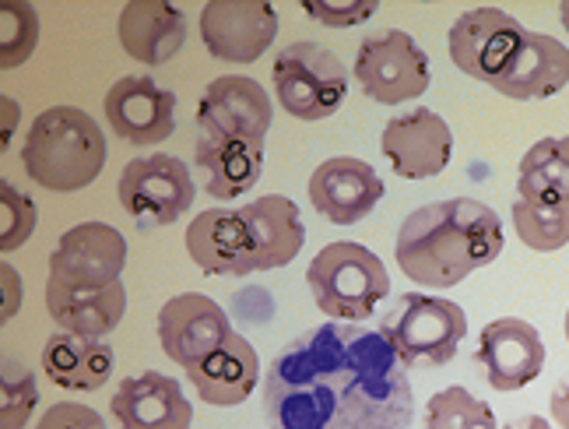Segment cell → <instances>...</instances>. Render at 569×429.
I'll list each match as a JSON object with an SVG mask.
<instances>
[{
	"label": "cell",
	"instance_id": "obj_3",
	"mask_svg": "<svg viewBox=\"0 0 569 429\" xmlns=\"http://www.w3.org/2000/svg\"><path fill=\"white\" fill-rule=\"evenodd\" d=\"M21 166L32 183L53 194H74L99 180L106 166L102 127L78 106L42 110L21 144Z\"/></svg>",
	"mask_w": 569,
	"mask_h": 429
},
{
	"label": "cell",
	"instance_id": "obj_16",
	"mask_svg": "<svg viewBox=\"0 0 569 429\" xmlns=\"http://www.w3.org/2000/svg\"><path fill=\"white\" fill-rule=\"evenodd\" d=\"M478 367L486 373L489 388L496 391H520L545 370V341L535 325L520 317H499L486 325L478 338Z\"/></svg>",
	"mask_w": 569,
	"mask_h": 429
},
{
	"label": "cell",
	"instance_id": "obj_33",
	"mask_svg": "<svg viewBox=\"0 0 569 429\" xmlns=\"http://www.w3.org/2000/svg\"><path fill=\"white\" fill-rule=\"evenodd\" d=\"M302 11L331 29H348V26H362L366 18H373L380 4L377 0H341V4H335V0H302Z\"/></svg>",
	"mask_w": 569,
	"mask_h": 429
},
{
	"label": "cell",
	"instance_id": "obj_36",
	"mask_svg": "<svg viewBox=\"0 0 569 429\" xmlns=\"http://www.w3.org/2000/svg\"><path fill=\"white\" fill-rule=\"evenodd\" d=\"M552 419L559 422V429H569V377L552 391Z\"/></svg>",
	"mask_w": 569,
	"mask_h": 429
},
{
	"label": "cell",
	"instance_id": "obj_9",
	"mask_svg": "<svg viewBox=\"0 0 569 429\" xmlns=\"http://www.w3.org/2000/svg\"><path fill=\"white\" fill-rule=\"evenodd\" d=\"M271 99L264 84L247 74H226L214 78L201 102H197V131L204 138H226V141H247L264 148L271 131Z\"/></svg>",
	"mask_w": 569,
	"mask_h": 429
},
{
	"label": "cell",
	"instance_id": "obj_31",
	"mask_svg": "<svg viewBox=\"0 0 569 429\" xmlns=\"http://www.w3.org/2000/svg\"><path fill=\"white\" fill-rule=\"evenodd\" d=\"M39 401V388L29 367L18 359H4V380H0V429H21Z\"/></svg>",
	"mask_w": 569,
	"mask_h": 429
},
{
	"label": "cell",
	"instance_id": "obj_39",
	"mask_svg": "<svg viewBox=\"0 0 569 429\" xmlns=\"http://www.w3.org/2000/svg\"><path fill=\"white\" fill-rule=\"evenodd\" d=\"M559 18H562V29L569 32V0H562V4H559Z\"/></svg>",
	"mask_w": 569,
	"mask_h": 429
},
{
	"label": "cell",
	"instance_id": "obj_5",
	"mask_svg": "<svg viewBox=\"0 0 569 429\" xmlns=\"http://www.w3.org/2000/svg\"><path fill=\"white\" fill-rule=\"evenodd\" d=\"M380 335L390 341L405 367L436 370L447 367L468 335V317L453 299L405 292L383 317Z\"/></svg>",
	"mask_w": 569,
	"mask_h": 429
},
{
	"label": "cell",
	"instance_id": "obj_4",
	"mask_svg": "<svg viewBox=\"0 0 569 429\" xmlns=\"http://www.w3.org/2000/svg\"><path fill=\"white\" fill-rule=\"evenodd\" d=\"M313 303L331 317L356 325L373 317L377 307L390 296V275L380 257L362 243H327L310 268H306Z\"/></svg>",
	"mask_w": 569,
	"mask_h": 429
},
{
	"label": "cell",
	"instance_id": "obj_7",
	"mask_svg": "<svg viewBox=\"0 0 569 429\" xmlns=\"http://www.w3.org/2000/svg\"><path fill=\"white\" fill-rule=\"evenodd\" d=\"M356 81L380 106H401L419 99L429 89V57L401 29H387L380 36H366L356 53Z\"/></svg>",
	"mask_w": 569,
	"mask_h": 429
},
{
	"label": "cell",
	"instance_id": "obj_19",
	"mask_svg": "<svg viewBox=\"0 0 569 429\" xmlns=\"http://www.w3.org/2000/svg\"><path fill=\"white\" fill-rule=\"evenodd\" d=\"M109 409L120 429H190L193 422V409L180 380L156 370L120 380Z\"/></svg>",
	"mask_w": 569,
	"mask_h": 429
},
{
	"label": "cell",
	"instance_id": "obj_18",
	"mask_svg": "<svg viewBox=\"0 0 569 429\" xmlns=\"http://www.w3.org/2000/svg\"><path fill=\"white\" fill-rule=\"evenodd\" d=\"M187 253L204 275H232L243 278L257 271L253 236L243 214L229 208H208L187 226Z\"/></svg>",
	"mask_w": 569,
	"mask_h": 429
},
{
	"label": "cell",
	"instance_id": "obj_14",
	"mask_svg": "<svg viewBox=\"0 0 569 429\" xmlns=\"http://www.w3.org/2000/svg\"><path fill=\"white\" fill-rule=\"evenodd\" d=\"M232 325L226 310L214 299L201 292H183L172 296L169 303L159 310V341L162 352L180 362L183 370L204 362L211 352H218L232 338Z\"/></svg>",
	"mask_w": 569,
	"mask_h": 429
},
{
	"label": "cell",
	"instance_id": "obj_24",
	"mask_svg": "<svg viewBox=\"0 0 569 429\" xmlns=\"http://www.w3.org/2000/svg\"><path fill=\"white\" fill-rule=\"evenodd\" d=\"M47 310L57 320L60 331L84 335V338H106L120 328L127 313V289L113 282L106 289H74L63 282H47Z\"/></svg>",
	"mask_w": 569,
	"mask_h": 429
},
{
	"label": "cell",
	"instance_id": "obj_38",
	"mask_svg": "<svg viewBox=\"0 0 569 429\" xmlns=\"http://www.w3.org/2000/svg\"><path fill=\"white\" fill-rule=\"evenodd\" d=\"M14 123H18V102H11V99L4 96V138H11Z\"/></svg>",
	"mask_w": 569,
	"mask_h": 429
},
{
	"label": "cell",
	"instance_id": "obj_23",
	"mask_svg": "<svg viewBox=\"0 0 569 429\" xmlns=\"http://www.w3.org/2000/svg\"><path fill=\"white\" fill-rule=\"evenodd\" d=\"M239 214H243V222L253 236L257 271L284 268L296 261L306 243V226H302L299 204L292 198H281V194L257 198L239 208Z\"/></svg>",
	"mask_w": 569,
	"mask_h": 429
},
{
	"label": "cell",
	"instance_id": "obj_26",
	"mask_svg": "<svg viewBox=\"0 0 569 429\" xmlns=\"http://www.w3.org/2000/svg\"><path fill=\"white\" fill-rule=\"evenodd\" d=\"M193 159L197 169L204 173V190L218 201L243 198L250 187H257L260 173H264V148L247 141L197 134Z\"/></svg>",
	"mask_w": 569,
	"mask_h": 429
},
{
	"label": "cell",
	"instance_id": "obj_21",
	"mask_svg": "<svg viewBox=\"0 0 569 429\" xmlns=\"http://www.w3.org/2000/svg\"><path fill=\"white\" fill-rule=\"evenodd\" d=\"M117 36L127 57L159 68L187 42V18L169 0H130L117 18Z\"/></svg>",
	"mask_w": 569,
	"mask_h": 429
},
{
	"label": "cell",
	"instance_id": "obj_25",
	"mask_svg": "<svg viewBox=\"0 0 569 429\" xmlns=\"http://www.w3.org/2000/svg\"><path fill=\"white\" fill-rule=\"evenodd\" d=\"M113 349L102 338L57 331L42 346V373L63 391H99L113 377Z\"/></svg>",
	"mask_w": 569,
	"mask_h": 429
},
{
	"label": "cell",
	"instance_id": "obj_11",
	"mask_svg": "<svg viewBox=\"0 0 569 429\" xmlns=\"http://www.w3.org/2000/svg\"><path fill=\"white\" fill-rule=\"evenodd\" d=\"M127 268L123 232L106 222H81L57 240L50 253V278L74 289H106L120 282Z\"/></svg>",
	"mask_w": 569,
	"mask_h": 429
},
{
	"label": "cell",
	"instance_id": "obj_6",
	"mask_svg": "<svg viewBox=\"0 0 569 429\" xmlns=\"http://www.w3.org/2000/svg\"><path fill=\"white\" fill-rule=\"evenodd\" d=\"M271 81L281 110L296 120L335 117L348 96V71L341 57L310 39L292 42L274 57Z\"/></svg>",
	"mask_w": 569,
	"mask_h": 429
},
{
	"label": "cell",
	"instance_id": "obj_22",
	"mask_svg": "<svg viewBox=\"0 0 569 429\" xmlns=\"http://www.w3.org/2000/svg\"><path fill=\"white\" fill-rule=\"evenodd\" d=\"M187 377L201 401L214 405V409H232V405H243L253 395L260 380V359L243 335H232L222 349L190 367Z\"/></svg>",
	"mask_w": 569,
	"mask_h": 429
},
{
	"label": "cell",
	"instance_id": "obj_12",
	"mask_svg": "<svg viewBox=\"0 0 569 429\" xmlns=\"http://www.w3.org/2000/svg\"><path fill=\"white\" fill-rule=\"evenodd\" d=\"M278 36V11L268 0H208L201 8V39L214 60L253 63Z\"/></svg>",
	"mask_w": 569,
	"mask_h": 429
},
{
	"label": "cell",
	"instance_id": "obj_35",
	"mask_svg": "<svg viewBox=\"0 0 569 429\" xmlns=\"http://www.w3.org/2000/svg\"><path fill=\"white\" fill-rule=\"evenodd\" d=\"M0 278H4V320H11L21 307V278L11 265H0Z\"/></svg>",
	"mask_w": 569,
	"mask_h": 429
},
{
	"label": "cell",
	"instance_id": "obj_27",
	"mask_svg": "<svg viewBox=\"0 0 569 429\" xmlns=\"http://www.w3.org/2000/svg\"><path fill=\"white\" fill-rule=\"evenodd\" d=\"M517 198L541 208H569V138H545L523 152Z\"/></svg>",
	"mask_w": 569,
	"mask_h": 429
},
{
	"label": "cell",
	"instance_id": "obj_29",
	"mask_svg": "<svg viewBox=\"0 0 569 429\" xmlns=\"http://www.w3.org/2000/svg\"><path fill=\"white\" fill-rule=\"evenodd\" d=\"M513 229L523 247L538 253H552L569 243V208H541L528 201H513Z\"/></svg>",
	"mask_w": 569,
	"mask_h": 429
},
{
	"label": "cell",
	"instance_id": "obj_37",
	"mask_svg": "<svg viewBox=\"0 0 569 429\" xmlns=\"http://www.w3.org/2000/svg\"><path fill=\"white\" fill-rule=\"evenodd\" d=\"M502 429H552L549 422H545L541 416H520V419H513V422H507Z\"/></svg>",
	"mask_w": 569,
	"mask_h": 429
},
{
	"label": "cell",
	"instance_id": "obj_17",
	"mask_svg": "<svg viewBox=\"0 0 569 429\" xmlns=\"http://www.w3.org/2000/svg\"><path fill=\"white\" fill-rule=\"evenodd\" d=\"M380 198L383 180L377 177V169L352 156L327 159L310 177V204L335 226L362 222L380 204Z\"/></svg>",
	"mask_w": 569,
	"mask_h": 429
},
{
	"label": "cell",
	"instance_id": "obj_15",
	"mask_svg": "<svg viewBox=\"0 0 569 429\" xmlns=\"http://www.w3.org/2000/svg\"><path fill=\"white\" fill-rule=\"evenodd\" d=\"M106 120L127 144H159L177 131V96L148 74H123L106 92Z\"/></svg>",
	"mask_w": 569,
	"mask_h": 429
},
{
	"label": "cell",
	"instance_id": "obj_1",
	"mask_svg": "<svg viewBox=\"0 0 569 429\" xmlns=\"http://www.w3.org/2000/svg\"><path fill=\"white\" fill-rule=\"evenodd\" d=\"M264 416L271 429H411L415 395L380 331L331 320L274 356Z\"/></svg>",
	"mask_w": 569,
	"mask_h": 429
},
{
	"label": "cell",
	"instance_id": "obj_32",
	"mask_svg": "<svg viewBox=\"0 0 569 429\" xmlns=\"http://www.w3.org/2000/svg\"><path fill=\"white\" fill-rule=\"evenodd\" d=\"M36 232V204L18 187L0 180V250L11 253Z\"/></svg>",
	"mask_w": 569,
	"mask_h": 429
},
{
	"label": "cell",
	"instance_id": "obj_10",
	"mask_svg": "<svg viewBox=\"0 0 569 429\" xmlns=\"http://www.w3.org/2000/svg\"><path fill=\"white\" fill-rule=\"evenodd\" d=\"M520 21L499 8H471L450 26V60L457 71H465L475 81L492 84L507 63L513 60L520 39H523Z\"/></svg>",
	"mask_w": 569,
	"mask_h": 429
},
{
	"label": "cell",
	"instance_id": "obj_40",
	"mask_svg": "<svg viewBox=\"0 0 569 429\" xmlns=\"http://www.w3.org/2000/svg\"><path fill=\"white\" fill-rule=\"evenodd\" d=\"M566 341H569V310H566Z\"/></svg>",
	"mask_w": 569,
	"mask_h": 429
},
{
	"label": "cell",
	"instance_id": "obj_28",
	"mask_svg": "<svg viewBox=\"0 0 569 429\" xmlns=\"http://www.w3.org/2000/svg\"><path fill=\"white\" fill-rule=\"evenodd\" d=\"M422 429H499L489 401L475 398L468 388H443L426 405Z\"/></svg>",
	"mask_w": 569,
	"mask_h": 429
},
{
	"label": "cell",
	"instance_id": "obj_2",
	"mask_svg": "<svg viewBox=\"0 0 569 429\" xmlns=\"http://www.w3.org/2000/svg\"><path fill=\"white\" fill-rule=\"evenodd\" d=\"M502 253L499 214L475 198H447L415 208L398 229L393 257L411 282L429 289L461 286Z\"/></svg>",
	"mask_w": 569,
	"mask_h": 429
},
{
	"label": "cell",
	"instance_id": "obj_13",
	"mask_svg": "<svg viewBox=\"0 0 569 429\" xmlns=\"http://www.w3.org/2000/svg\"><path fill=\"white\" fill-rule=\"evenodd\" d=\"M380 148L401 180H429L447 169L453 156V131L440 113L419 106L387 120Z\"/></svg>",
	"mask_w": 569,
	"mask_h": 429
},
{
	"label": "cell",
	"instance_id": "obj_8",
	"mask_svg": "<svg viewBox=\"0 0 569 429\" xmlns=\"http://www.w3.org/2000/svg\"><path fill=\"white\" fill-rule=\"evenodd\" d=\"M117 194L123 211L141 229H159L180 222V214L193 204V177L177 156H141L130 159L120 173Z\"/></svg>",
	"mask_w": 569,
	"mask_h": 429
},
{
	"label": "cell",
	"instance_id": "obj_20",
	"mask_svg": "<svg viewBox=\"0 0 569 429\" xmlns=\"http://www.w3.org/2000/svg\"><path fill=\"white\" fill-rule=\"evenodd\" d=\"M569 84V50L556 36L545 32H523L513 60L507 63L492 89L507 99L531 102V99H549L562 92Z\"/></svg>",
	"mask_w": 569,
	"mask_h": 429
},
{
	"label": "cell",
	"instance_id": "obj_30",
	"mask_svg": "<svg viewBox=\"0 0 569 429\" xmlns=\"http://www.w3.org/2000/svg\"><path fill=\"white\" fill-rule=\"evenodd\" d=\"M39 42V14L29 0H0V68H21Z\"/></svg>",
	"mask_w": 569,
	"mask_h": 429
},
{
	"label": "cell",
	"instance_id": "obj_34",
	"mask_svg": "<svg viewBox=\"0 0 569 429\" xmlns=\"http://www.w3.org/2000/svg\"><path fill=\"white\" fill-rule=\"evenodd\" d=\"M39 429H106L102 416L89 405H78V401H60L53 409L42 412Z\"/></svg>",
	"mask_w": 569,
	"mask_h": 429
}]
</instances>
